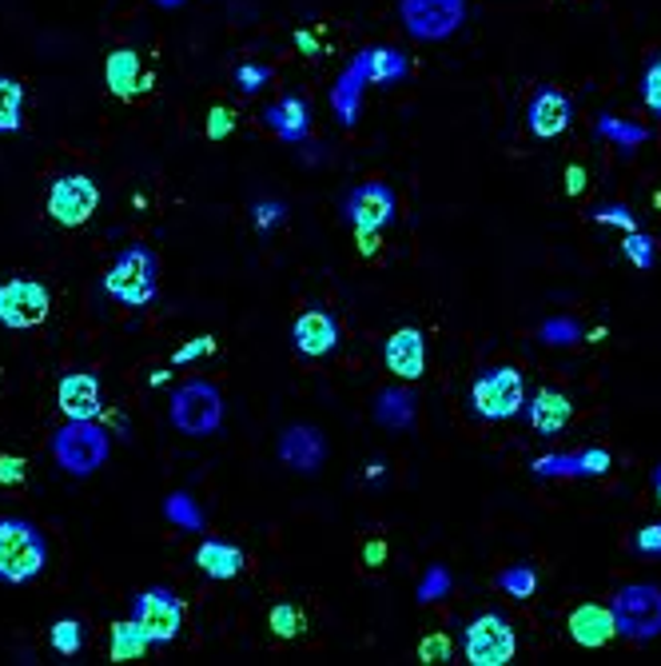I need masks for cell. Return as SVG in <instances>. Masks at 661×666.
<instances>
[{
	"label": "cell",
	"instance_id": "7",
	"mask_svg": "<svg viewBox=\"0 0 661 666\" xmlns=\"http://www.w3.org/2000/svg\"><path fill=\"white\" fill-rule=\"evenodd\" d=\"M399 20L406 37L438 44L466 24V0H399Z\"/></svg>",
	"mask_w": 661,
	"mask_h": 666
},
{
	"label": "cell",
	"instance_id": "21",
	"mask_svg": "<svg viewBox=\"0 0 661 666\" xmlns=\"http://www.w3.org/2000/svg\"><path fill=\"white\" fill-rule=\"evenodd\" d=\"M523 411H526V423H530L538 436H562L566 423H570V416H574V403L562 396V391L543 388L526 399Z\"/></svg>",
	"mask_w": 661,
	"mask_h": 666
},
{
	"label": "cell",
	"instance_id": "20",
	"mask_svg": "<svg viewBox=\"0 0 661 666\" xmlns=\"http://www.w3.org/2000/svg\"><path fill=\"white\" fill-rule=\"evenodd\" d=\"M104 84H109L112 96L120 100H136L140 92L152 89V76L140 72V52L136 49H116L104 60Z\"/></svg>",
	"mask_w": 661,
	"mask_h": 666
},
{
	"label": "cell",
	"instance_id": "4",
	"mask_svg": "<svg viewBox=\"0 0 661 666\" xmlns=\"http://www.w3.org/2000/svg\"><path fill=\"white\" fill-rule=\"evenodd\" d=\"M526 379L518 368L510 363H498V368H483L478 379L471 383V408L474 416L490 419V423H503V419H514L526 408Z\"/></svg>",
	"mask_w": 661,
	"mask_h": 666
},
{
	"label": "cell",
	"instance_id": "11",
	"mask_svg": "<svg viewBox=\"0 0 661 666\" xmlns=\"http://www.w3.org/2000/svg\"><path fill=\"white\" fill-rule=\"evenodd\" d=\"M96 204H100V188L84 176V172H69V176L52 180L49 216L56 219L60 228H80V224H89Z\"/></svg>",
	"mask_w": 661,
	"mask_h": 666
},
{
	"label": "cell",
	"instance_id": "23",
	"mask_svg": "<svg viewBox=\"0 0 661 666\" xmlns=\"http://www.w3.org/2000/svg\"><path fill=\"white\" fill-rule=\"evenodd\" d=\"M196 567L204 571L208 578H216V583H227V578L244 575L247 559L244 551L236 547V543H224V539H204L196 547Z\"/></svg>",
	"mask_w": 661,
	"mask_h": 666
},
{
	"label": "cell",
	"instance_id": "13",
	"mask_svg": "<svg viewBox=\"0 0 661 666\" xmlns=\"http://www.w3.org/2000/svg\"><path fill=\"white\" fill-rule=\"evenodd\" d=\"M574 124V100L554 84H543L526 104V129L538 140H558Z\"/></svg>",
	"mask_w": 661,
	"mask_h": 666
},
{
	"label": "cell",
	"instance_id": "15",
	"mask_svg": "<svg viewBox=\"0 0 661 666\" xmlns=\"http://www.w3.org/2000/svg\"><path fill=\"white\" fill-rule=\"evenodd\" d=\"M291 344H296L299 356L307 359H323L339 348V324L331 311L311 308L291 324Z\"/></svg>",
	"mask_w": 661,
	"mask_h": 666
},
{
	"label": "cell",
	"instance_id": "45",
	"mask_svg": "<svg viewBox=\"0 0 661 666\" xmlns=\"http://www.w3.org/2000/svg\"><path fill=\"white\" fill-rule=\"evenodd\" d=\"M216 351V339L211 336H196L192 344H184V348L172 356V368H184V363H192V359H199V356H211Z\"/></svg>",
	"mask_w": 661,
	"mask_h": 666
},
{
	"label": "cell",
	"instance_id": "31",
	"mask_svg": "<svg viewBox=\"0 0 661 666\" xmlns=\"http://www.w3.org/2000/svg\"><path fill=\"white\" fill-rule=\"evenodd\" d=\"M598 132H602V136H610L613 144H618V148H626V152L638 148V144L650 136L642 124H630V120H613L610 112H602V120H598Z\"/></svg>",
	"mask_w": 661,
	"mask_h": 666
},
{
	"label": "cell",
	"instance_id": "49",
	"mask_svg": "<svg viewBox=\"0 0 661 666\" xmlns=\"http://www.w3.org/2000/svg\"><path fill=\"white\" fill-rule=\"evenodd\" d=\"M355 239H359V252H363V256H375L379 252V232H355Z\"/></svg>",
	"mask_w": 661,
	"mask_h": 666
},
{
	"label": "cell",
	"instance_id": "6",
	"mask_svg": "<svg viewBox=\"0 0 661 666\" xmlns=\"http://www.w3.org/2000/svg\"><path fill=\"white\" fill-rule=\"evenodd\" d=\"M613 631L626 643H650L661 635V587L658 583H626L610 603Z\"/></svg>",
	"mask_w": 661,
	"mask_h": 666
},
{
	"label": "cell",
	"instance_id": "35",
	"mask_svg": "<svg viewBox=\"0 0 661 666\" xmlns=\"http://www.w3.org/2000/svg\"><path fill=\"white\" fill-rule=\"evenodd\" d=\"M451 595V571L446 567H426V575L419 578L415 598L419 603H438V598Z\"/></svg>",
	"mask_w": 661,
	"mask_h": 666
},
{
	"label": "cell",
	"instance_id": "10",
	"mask_svg": "<svg viewBox=\"0 0 661 666\" xmlns=\"http://www.w3.org/2000/svg\"><path fill=\"white\" fill-rule=\"evenodd\" d=\"M52 311V291L37 279H9L0 284V328L29 331L40 328Z\"/></svg>",
	"mask_w": 661,
	"mask_h": 666
},
{
	"label": "cell",
	"instance_id": "53",
	"mask_svg": "<svg viewBox=\"0 0 661 666\" xmlns=\"http://www.w3.org/2000/svg\"><path fill=\"white\" fill-rule=\"evenodd\" d=\"M152 4H156V9H184L188 0H152Z\"/></svg>",
	"mask_w": 661,
	"mask_h": 666
},
{
	"label": "cell",
	"instance_id": "28",
	"mask_svg": "<svg viewBox=\"0 0 661 666\" xmlns=\"http://www.w3.org/2000/svg\"><path fill=\"white\" fill-rule=\"evenodd\" d=\"M164 515L184 531H204V523H208L204 511H199V503L188 495V491H172V495L164 499Z\"/></svg>",
	"mask_w": 661,
	"mask_h": 666
},
{
	"label": "cell",
	"instance_id": "47",
	"mask_svg": "<svg viewBox=\"0 0 661 666\" xmlns=\"http://www.w3.org/2000/svg\"><path fill=\"white\" fill-rule=\"evenodd\" d=\"M582 188H586V168L582 164H570V168H566V192H570V196H582Z\"/></svg>",
	"mask_w": 661,
	"mask_h": 666
},
{
	"label": "cell",
	"instance_id": "41",
	"mask_svg": "<svg viewBox=\"0 0 661 666\" xmlns=\"http://www.w3.org/2000/svg\"><path fill=\"white\" fill-rule=\"evenodd\" d=\"M593 219L598 224H610V228H622V232H633L638 228V219L626 204H606V208H593Z\"/></svg>",
	"mask_w": 661,
	"mask_h": 666
},
{
	"label": "cell",
	"instance_id": "46",
	"mask_svg": "<svg viewBox=\"0 0 661 666\" xmlns=\"http://www.w3.org/2000/svg\"><path fill=\"white\" fill-rule=\"evenodd\" d=\"M419 658H423V663H446V658H451V638L446 635L423 638V643H419Z\"/></svg>",
	"mask_w": 661,
	"mask_h": 666
},
{
	"label": "cell",
	"instance_id": "30",
	"mask_svg": "<svg viewBox=\"0 0 661 666\" xmlns=\"http://www.w3.org/2000/svg\"><path fill=\"white\" fill-rule=\"evenodd\" d=\"M49 643L56 655H80V647H84V623L80 618H56L49 631Z\"/></svg>",
	"mask_w": 661,
	"mask_h": 666
},
{
	"label": "cell",
	"instance_id": "17",
	"mask_svg": "<svg viewBox=\"0 0 661 666\" xmlns=\"http://www.w3.org/2000/svg\"><path fill=\"white\" fill-rule=\"evenodd\" d=\"M56 403L69 419H96L104 411V399H100V379L92 371H69L60 379Z\"/></svg>",
	"mask_w": 661,
	"mask_h": 666
},
{
	"label": "cell",
	"instance_id": "44",
	"mask_svg": "<svg viewBox=\"0 0 661 666\" xmlns=\"http://www.w3.org/2000/svg\"><path fill=\"white\" fill-rule=\"evenodd\" d=\"M29 479V463L20 455H0V488H20Z\"/></svg>",
	"mask_w": 661,
	"mask_h": 666
},
{
	"label": "cell",
	"instance_id": "40",
	"mask_svg": "<svg viewBox=\"0 0 661 666\" xmlns=\"http://www.w3.org/2000/svg\"><path fill=\"white\" fill-rule=\"evenodd\" d=\"M633 555L642 559H661V523H645L642 531H633Z\"/></svg>",
	"mask_w": 661,
	"mask_h": 666
},
{
	"label": "cell",
	"instance_id": "18",
	"mask_svg": "<svg viewBox=\"0 0 661 666\" xmlns=\"http://www.w3.org/2000/svg\"><path fill=\"white\" fill-rule=\"evenodd\" d=\"M351 64L363 72L366 84H403L411 76V57L403 49H391V44H371V49L355 52Z\"/></svg>",
	"mask_w": 661,
	"mask_h": 666
},
{
	"label": "cell",
	"instance_id": "14",
	"mask_svg": "<svg viewBox=\"0 0 661 666\" xmlns=\"http://www.w3.org/2000/svg\"><path fill=\"white\" fill-rule=\"evenodd\" d=\"M279 459H283V468L299 471V475H316L323 468L327 459V439L319 428L311 423H296V428H287L279 436Z\"/></svg>",
	"mask_w": 661,
	"mask_h": 666
},
{
	"label": "cell",
	"instance_id": "1",
	"mask_svg": "<svg viewBox=\"0 0 661 666\" xmlns=\"http://www.w3.org/2000/svg\"><path fill=\"white\" fill-rule=\"evenodd\" d=\"M112 455L109 428H100L96 419H69L64 428L52 436V459L56 468L72 479L96 475Z\"/></svg>",
	"mask_w": 661,
	"mask_h": 666
},
{
	"label": "cell",
	"instance_id": "22",
	"mask_svg": "<svg viewBox=\"0 0 661 666\" xmlns=\"http://www.w3.org/2000/svg\"><path fill=\"white\" fill-rule=\"evenodd\" d=\"M570 638L578 643V647L593 650V647H606L618 631H613V611L602 607V603H582V607L570 615Z\"/></svg>",
	"mask_w": 661,
	"mask_h": 666
},
{
	"label": "cell",
	"instance_id": "37",
	"mask_svg": "<svg viewBox=\"0 0 661 666\" xmlns=\"http://www.w3.org/2000/svg\"><path fill=\"white\" fill-rule=\"evenodd\" d=\"M267 623H271V631H276L279 638H296L299 631H303V615H299V611L291 607V603H276Z\"/></svg>",
	"mask_w": 661,
	"mask_h": 666
},
{
	"label": "cell",
	"instance_id": "43",
	"mask_svg": "<svg viewBox=\"0 0 661 666\" xmlns=\"http://www.w3.org/2000/svg\"><path fill=\"white\" fill-rule=\"evenodd\" d=\"M231 132H236V112L216 104V109L208 112V140H227Z\"/></svg>",
	"mask_w": 661,
	"mask_h": 666
},
{
	"label": "cell",
	"instance_id": "32",
	"mask_svg": "<svg viewBox=\"0 0 661 666\" xmlns=\"http://www.w3.org/2000/svg\"><path fill=\"white\" fill-rule=\"evenodd\" d=\"M622 252H626V259H630V264H633V268H638V271H650L653 264H658V248H653V239H650V236H642V232H638V228L626 232Z\"/></svg>",
	"mask_w": 661,
	"mask_h": 666
},
{
	"label": "cell",
	"instance_id": "42",
	"mask_svg": "<svg viewBox=\"0 0 661 666\" xmlns=\"http://www.w3.org/2000/svg\"><path fill=\"white\" fill-rule=\"evenodd\" d=\"M251 212H256V228H259V232L279 228V224H283V216H287V208L279 204V199H259V204H256Z\"/></svg>",
	"mask_w": 661,
	"mask_h": 666
},
{
	"label": "cell",
	"instance_id": "26",
	"mask_svg": "<svg viewBox=\"0 0 661 666\" xmlns=\"http://www.w3.org/2000/svg\"><path fill=\"white\" fill-rule=\"evenodd\" d=\"M112 663H132V658H144V650L152 647L148 635L132 623V618H124V623H116L112 627Z\"/></svg>",
	"mask_w": 661,
	"mask_h": 666
},
{
	"label": "cell",
	"instance_id": "36",
	"mask_svg": "<svg viewBox=\"0 0 661 666\" xmlns=\"http://www.w3.org/2000/svg\"><path fill=\"white\" fill-rule=\"evenodd\" d=\"M642 104L661 120V57H653L642 72Z\"/></svg>",
	"mask_w": 661,
	"mask_h": 666
},
{
	"label": "cell",
	"instance_id": "5",
	"mask_svg": "<svg viewBox=\"0 0 661 666\" xmlns=\"http://www.w3.org/2000/svg\"><path fill=\"white\" fill-rule=\"evenodd\" d=\"M168 419H172V428L192 439L216 436V431L224 428V396H219V388L208 383V379H192V383L172 391Z\"/></svg>",
	"mask_w": 661,
	"mask_h": 666
},
{
	"label": "cell",
	"instance_id": "19",
	"mask_svg": "<svg viewBox=\"0 0 661 666\" xmlns=\"http://www.w3.org/2000/svg\"><path fill=\"white\" fill-rule=\"evenodd\" d=\"M264 124L276 132L283 144H303L311 136V104L303 96H279L276 104H267Z\"/></svg>",
	"mask_w": 661,
	"mask_h": 666
},
{
	"label": "cell",
	"instance_id": "12",
	"mask_svg": "<svg viewBox=\"0 0 661 666\" xmlns=\"http://www.w3.org/2000/svg\"><path fill=\"white\" fill-rule=\"evenodd\" d=\"M395 212H399V199L383 180L359 184V188H351L343 199V219L355 232H383L386 224L395 219Z\"/></svg>",
	"mask_w": 661,
	"mask_h": 666
},
{
	"label": "cell",
	"instance_id": "16",
	"mask_svg": "<svg viewBox=\"0 0 661 666\" xmlns=\"http://www.w3.org/2000/svg\"><path fill=\"white\" fill-rule=\"evenodd\" d=\"M383 363L386 371H395L399 379H423L426 376V336L419 328H399L383 344Z\"/></svg>",
	"mask_w": 661,
	"mask_h": 666
},
{
	"label": "cell",
	"instance_id": "8",
	"mask_svg": "<svg viewBox=\"0 0 661 666\" xmlns=\"http://www.w3.org/2000/svg\"><path fill=\"white\" fill-rule=\"evenodd\" d=\"M132 623L148 635L152 647H168V643L179 638V627H184V603L168 587L140 591L136 603H132Z\"/></svg>",
	"mask_w": 661,
	"mask_h": 666
},
{
	"label": "cell",
	"instance_id": "27",
	"mask_svg": "<svg viewBox=\"0 0 661 666\" xmlns=\"http://www.w3.org/2000/svg\"><path fill=\"white\" fill-rule=\"evenodd\" d=\"M24 124V84L12 76H0V136L20 132Z\"/></svg>",
	"mask_w": 661,
	"mask_h": 666
},
{
	"label": "cell",
	"instance_id": "33",
	"mask_svg": "<svg viewBox=\"0 0 661 666\" xmlns=\"http://www.w3.org/2000/svg\"><path fill=\"white\" fill-rule=\"evenodd\" d=\"M543 344H550V348H570V344H578V339H586L582 336V328L574 324V319H566V316H554V319H546L543 324Z\"/></svg>",
	"mask_w": 661,
	"mask_h": 666
},
{
	"label": "cell",
	"instance_id": "54",
	"mask_svg": "<svg viewBox=\"0 0 661 666\" xmlns=\"http://www.w3.org/2000/svg\"><path fill=\"white\" fill-rule=\"evenodd\" d=\"M653 495H658V503H661V463H658V471H653Z\"/></svg>",
	"mask_w": 661,
	"mask_h": 666
},
{
	"label": "cell",
	"instance_id": "52",
	"mask_svg": "<svg viewBox=\"0 0 661 666\" xmlns=\"http://www.w3.org/2000/svg\"><path fill=\"white\" fill-rule=\"evenodd\" d=\"M168 376H172V371H152L148 383H152V388H164V383H168Z\"/></svg>",
	"mask_w": 661,
	"mask_h": 666
},
{
	"label": "cell",
	"instance_id": "9",
	"mask_svg": "<svg viewBox=\"0 0 661 666\" xmlns=\"http://www.w3.org/2000/svg\"><path fill=\"white\" fill-rule=\"evenodd\" d=\"M518 650V638H514V627L503 615H486L471 618V627L463 631V658L471 666H506Z\"/></svg>",
	"mask_w": 661,
	"mask_h": 666
},
{
	"label": "cell",
	"instance_id": "3",
	"mask_svg": "<svg viewBox=\"0 0 661 666\" xmlns=\"http://www.w3.org/2000/svg\"><path fill=\"white\" fill-rule=\"evenodd\" d=\"M104 291H109L116 304H124V308H148L159 291V268H156L152 248L132 244V248L120 252V256L112 259L109 276H104Z\"/></svg>",
	"mask_w": 661,
	"mask_h": 666
},
{
	"label": "cell",
	"instance_id": "51",
	"mask_svg": "<svg viewBox=\"0 0 661 666\" xmlns=\"http://www.w3.org/2000/svg\"><path fill=\"white\" fill-rule=\"evenodd\" d=\"M383 471H386V463H383V459H375V463L366 468V483H379V479H383Z\"/></svg>",
	"mask_w": 661,
	"mask_h": 666
},
{
	"label": "cell",
	"instance_id": "24",
	"mask_svg": "<svg viewBox=\"0 0 661 666\" xmlns=\"http://www.w3.org/2000/svg\"><path fill=\"white\" fill-rule=\"evenodd\" d=\"M363 92H366V80L355 64H347L343 76L331 84V112L339 116L343 129H351L359 120V109H363Z\"/></svg>",
	"mask_w": 661,
	"mask_h": 666
},
{
	"label": "cell",
	"instance_id": "39",
	"mask_svg": "<svg viewBox=\"0 0 661 666\" xmlns=\"http://www.w3.org/2000/svg\"><path fill=\"white\" fill-rule=\"evenodd\" d=\"M534 475H543V479H566V475H578V463H574V455H543V459H534Z\"/></svg>",
	"mask_w": 661,
	"mask_h": 666
},
{
	"label": "cell",
	"instance_id": "29",
	"mask_svg": "<svg viewBox=\"0 0 661 666\" xmlns=\"http://www.w3.org/2000/svg\"><path fill=\"white\" fill-rule=\"evenodd\" d=\"M498 591L510 598H518V603H526V598L538 591V571L526 567V563H514V567L498 571Z\"/></svg>",
	"mask_w": 661,
	"mask_h": 666
},
{
	"label": "cell",
	"instance_id": "38",
	"mask_svg": "<svg viewBox=\"0 0 661 666\" xmlns=\"http://www.w3.org/2000/svg\"><path fill=\"white\" fill-rule=\"evenodd\" d=\"M574 463H578V475H590V479L606 475V471L613 468V459H610V451H606V448L578 451V455H574Z\"/></svg>",
	"mask_w": 661,
	"mask_h": 666
},
{
	"label": "cell",
	"instance_id": "50",
	"mask_svg": "<svg viewBox=\"0 0 661 666\" xmlns=\"http://www.w3.org/2000/svg\"><path fill=\"white\" fill-rule=\"evenodd\" d=\"M383 555H386L383 543H371V547H366V563H371V567H379V563H383Z\"/></svg>",
	"mask_w": 661,
	"mask_h": 666
},
{
	"label": "cell",
	"instance_id": "25",
	"mask_svg": "<svg viewBox=\"0 0 661 666\" xmlns=\"http://www.w3.org/2000/svg\"><path fill=\"white\" fill-rule=\"evenodd\" d=\"M415 396L406 388H383L375 396V423L391 431H411L415 428Z\"/></svg>",
	"mask_w": 661,
	"mask_h": 666
},
{
	"label": "cell",
	"instance_id": "2",
	"mask_svg": "<svg viewBox=\"0 0 661 666\" xmlns=\"http://www.w3.org/2000/svg\"><path fill=\"white\" fill-rule=\"evenodd\" d=\"M49 563V543L29 519H0V583H32Z\"/></svg>",
	"mask_w": 661,
	"mask_h": 666
},
{
	"label": "cell",
	"instance_id": "34",
	"mask_svg": "<svg viewBox=\"0 0 661 666\" xmlns=\"http://www.w3.org/2000/svg\"><path fill=\"white\" fill-rule=\"evenodd\" d=\"M231 80L239 84V92H247V96H256L259 89H267V84L276 80V72L267 69V64H251V60H244V64H236Z\"/></svg>",
	"mask_w": 661,
	"mask_h": 666
},
{
	"label": "cell",
	"instance_id": "48",
	"mask_svg": "<svg viewBox=\"0 0 661 666\" xmlns=\"http://www.w3.org/2000/svg\"><path fill=\"white\" fill-rule=\"evenodd\" d=\"M296 44H299V49H303V52H307V57H319V52H323V49H319V40H316V32H311V29L296 32Z\"/></svg>",
	"mask_w": 661,
	"mask_h": 666
}]
</instances>
